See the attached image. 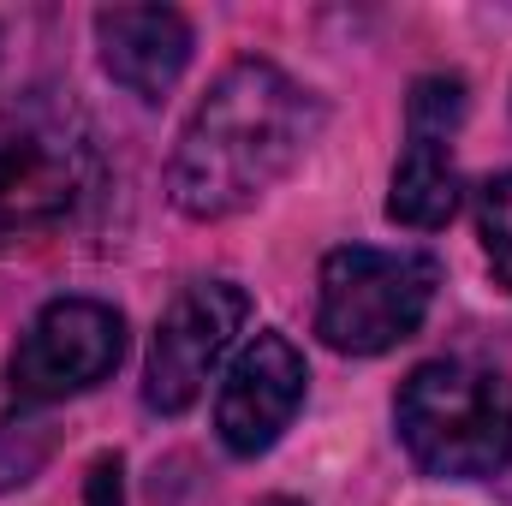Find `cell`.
I'll return each mask as SVG.
<instances>
[{
	"label": "cell",
	"instance_id": "cell-14",
	"mask_svg": "<svg viewBox=\"0 0 512 506\" xmlns=\"http://www.w3.org/2000/svg\"><path fill=\"white\" fill-rule=\"evenodd\" d=\"M0 42H6V36H0Z\"/></svg>",
	"mask_w": 512,
	"mask_h": 506
},
{
	"label": "cell",
	"instance_id": "cell-13",
	"mask_svg": "<svg viewBox=\"0 0 512 506\" xmlns=\"http://www.w3.org/2000/svg\"><path fill=\"white\" fill-rule=\"evenodd\" d=\"M256 506H304V501H292V495H268V501H256Z\"/></svg>",
	"mask_w": 512,
	"mask_h": 506
},
{
	"label": "cell",
	"instance_id": "cell-4",
	"mask_svg": "<svg viewBox=\"0 0 512 506\" xmlns=\"http://www.w3.org/2000/svg\"><path fill=\"white\" fill-rule=\"evenodd\" d=\"M96 149L66 108L0 114V245L60 227L90 191Z\"/></svg>",
	"mask_w": 512,
	"mask_h": 506
},
{
	"label": "cell",
	"instance_id": "cell-12",
	"mask_svg": "<svg viewBox=\"0 0 512 506\" xmlns=\"http://www.w3.org/2000/svg\"><path fill=\"white\" fill-rule=\"evenodd\" d=\"M90 506H120V459H96L90 465Z\"/></svg>",
	"mask_w": 512,
	"mask_h": 506
},
{
	"label": "cell",
	"instance_id": "cell-10",
	"mask_svg": "<svg viewBox=\"0 0 512 506\" xmlns=\"http://www.w3.org/2000/svg\"><path fill=\"white\" fill-rule=\"evenodd\" d=\"M477 239H483V256L495 268V286L512 292V173H495L477 191Z\"/></svg>",
	"mask_w": 512,
	"mask_h": 506
},
{
	"label": "cell",
	"instance_id": "cell-3",
	"mask_svg": "<svg viewBox=\"0 0 512 506\" xmlns=\"http://www.w3.org/2000/svg\"><path fill=\"white\" fill-rule=\"evenodd\" d=\"M435 304V262L417 251L340 245L316 280V334L340 358H382L423 328Z\"/></svg>",
	"mask_w": 512,
	"mask_h": 506
},
{
	"label": "cell",
	"instance_id": "cell-5",
	"mask_svg": "<svg viewBox=\"0 0 512 506\" xmlns=\"http://www.w3.org/2000/svg\"><path fill=\"white\" fill-rule=\"evenodd\" d=\"M251 322V298L233 280H191L155 322L149 364H143V405L161 417H179L203 399L215 364L233 352V340Z\"/></svg>",
	"mask_w": 512,
	"mask_h": 506
},
{
	"label": "cell",
	"instance_id": "cell-11",
	"mask_svg": "<svg viewBox=\"0 0 512 506\" xmlns=\"http://www.w3.org/2000/svg\"><path fill=\"white\" fill-rule=\"evenodd\" d=\"M54 453V429L36 417H0V495L30 483Z\"/></svg>",
	"mask_w": 512,
	"mask_h": 506
},
{
	"label": "cell",
	"instance_id": "cell-8",
	"mask_svg": "<svg viewBox=\"0 0 512 506\" xmlns=\"http://www.w3.org/2000/svg\"><path fill=\"white\" fill-rule=\"evenodd\" d=\"M304 352L286 340V334H256L251 346L233 358V370L221 381V399H215V435L227 453L239 459H256L268 453L286 423L298 417L304 405Z\"/></svg>",
	"mask_w": 512,
	"mask_h": 506
},
{
	"label": "cell",
	"instance_id": "cell-6",
	"mask_svg": "<svg viewBox=\"0 0 512 506\" xmlns=\"http://www.w3.org/2000/svg\"><path fill=\"white\" fill-rule=\"evenodd\" d=\"M126 358V316L102 298H54L18 340L6 387L24 405H54L72 393H90Z\"/></svg>",
	"mask_w": 512,
	"mask_h": 506
},
{
	"label": "cell",
	"instance_id": "cell-1",
	"mask_svg": "<svg viewBox=\"0 0 512 506\" xmlns=\"http://www.w3.org/2000/svg\"><path fill=\"white\" fill-rule=\"evenodd\" d=\"M322 131V102L274 60H233L167 161V197L191 221H227L274 191Z\"/></svg>",
	"mask_w": 512,
	"mask_h": 506
},
{
	"label": "cell",
	"instance_id": "cell-7",
	"mask_svg": "<svg viewBox=\"0 0 512 506\" xmlns=\"http://www.w3.org/2000/svg\"><path fill=\"white\" fill-rule=\"evenodd\" d=\"M465 126V78L459 72H429L411 84L405 102V155L393 167L387 215L399 227L435 233L459 209V167H453V137Z\"/></svg>",
	"mask_w": 512,
	"mask_h": 506
},
{
	"label": "cell",
	"instance_id": "cell-9",
	"mask_svg": "<svg viewBox=\"0 0 512 506\" xmlns=\"http://www.w3.org/2000/svg\"><path fill=\"white\" fill-rule=\"evenodd\" d=\"M96 48H102V66L108 78L143 96V102H161L185 66H191V18L173 12V6H102L96 12Z\"/></svg>",
	"mask_w": 512,
	"mask_h": 506
},
{
	"label": "cell",
	"instance_id": "cell-2",
	"mask_svg": "<svg viewBox=\"0 0 512 506\" xmlns=\"http://www.w3.org/2000/svg\"><path fill=\"white\" fill-rule=\"evenodd\" d=\"M399 441L417 471L471 483L512 465V381L477 358H429L393 399Z\"/></svg>",
	"mask_w": 512,
	"mask_h": 506
}]
</instances>
